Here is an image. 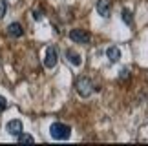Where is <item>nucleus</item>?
Here are the masks:
<instances>
[{
	"mask_svg": "<svg viewBox=\"0 0 148 146\" xmlns=\"http://www.w3.org/2000/svg\"><path fill=\"white\" fill-rule=\"evenodd\" d=\"M75 89L81 97H90V95L95 91V86H93V82H92L90 77L81 75V77H77V81H75Z\"/></svg>",
	"mask_w": 148,
	"mask_h": 146,
	"instance_id": "2",
	"label": "nucleus"
},
{
	"mask_svg": "<svg viewBox=\"0 0 148 146\" xmlns=\"http://www.w3.org/2000/svg\"><path fill=\"white\" fill-rule=\"evenodd\" d=\"M128 77V70H123L121 71V78H126Z\"/></svg>",
	"mask_w": 148,
	"mask_h": 146,
	"instance_id": "15",
	"label": "nucleus"
},
{
	"mask_svg": "<svg viewBox=\"0 0 148 146\" xmlns=\"http://www.w3.org/2000/svg\"><path fill=\"white\" fill-rule=\"evenodd\" d=\"M5 13H8V4H5V0H0V20L5 16Z\"/></svg>",
	"mask_w": 148,
	"mask_h": 146,
	"instance_id": "12",
	"label": "nucleus"
},
{
	"mask_svg": "<svg viewBox=\"0 0 148 146\" xmlns=\"http://www.w3.org/2000/svg\"><path fill=\"white\" fill-rule=\"evenodd\" d=\"M16 139H18V143L20 144H31V143H35V139H33V135H29V133H18L16 135Z\"/></svg>",
	"mask_w": 148,
	"mask_h": 146,
	"instance_id": "10",
	"label": "nucleus"
},
{
	"mask_svg": "<svg viewBox=\"0 0 148 146\" xmlns=\"http://www.w3.org/2000/svg\"><path fill=\"white\" fill-rule=\"evenodd\" d=\"M42 16H44L42 9H35V11H33V18H35V20H42Z\"/></svg>",
	"mask_w": 148,
	"mask_h": 146,
	"instance_id": "13",
	"label": "nucleus"
},
{
	"mask_svg": "<svg viewBox=\"0 0 148 146\" xmlns=\"http://www.w3.org/2000/svg\"><path fill=\"white\" fill-rule=\"evenodd\" d=\"M106 57L110 59V62H119V59H121V49L117 46H110L106 49Z\"/></svg>",
	"mask_w": 148,
	"mask_h": 146,
	"instance_id": "9",
	"label": "nucleus"
},
{
	"mask_svg": "<svg viewBox=\"0 0 148 146\" xmlns=\"http://www.w3.org/2000/svg\"><path fill=\"white\" fill-rule=\"evenodd\" d=\"M97 13L102 16V18H108L112 15V2L110 0H97V5H95Z\"/></svg>",
	"mask_w": 148,
	"mask_h": 146,
	"instance_id": "5",
	"label": "nucleus"
},
{
	"mask_svg": "<svg viewBox=\"0 0 148 146\" xmlns=\"http://www.w3.org/2000/svg\"><path fill=\"white\" fill-rule=\"evenodd\" d=\"M5 132H8L9 135L16 137L18 133H22V121H18V119H11V121H8V124H5Z\"/></svg>",
	"mask_w": 148,
	"mask_h": 146,
	"instance_id": "6",
	"label": "nucleus"
},
{
	"mask_svg": "<svg viewBox=\"0 0 148 146\" xmlns=\"http://www.w3.org/2000/svg\"><path fill=\"white\" fill-rule=\"evenodd\" d=\"M49 135L55 141H68L71 135V128L68 124H64V122H53L49 126Z\"/></svg>",
	"mask_w": 148,
	"mask_h": 146,
	"instance_id": "1",
	"label": "nucleus"
},
{
	"mask_svg": "<svg viewBox=\"0 0 148 146\" xmlns=\"http://www.w3.org/2000/svg\"><path fill=\"white\" fill-rule=\"evenodd\" d=\"M5 108H8V100H5V97H2V95H0V113H2Z\"/></svg>",
	"mask_w": 148,
	"mask_h": 146,
	"instance_id": "14",
	"label": "nucleus"
},
{
	"mask_svg": "<svg viewBox=\"0 0 148 146\" xmlns=\"http://www.w3.org/2000/svg\"><path fill=\"white\" fill-rule=\"evenodd\" d=\"M70 38L75 44H88L92 37H90V33L86 29H79V27H77V29H71L70 31Z\"/></svg>",
	"mask_w": 148,
	"mask_h": 146,
	"instance_id": "3",
	"label": "nucleus"
},
{
	"mask_svg": "<svg viewBox=\"0 0 148 146\" xmlns=\"http://www.w3.org/2000/svg\"><path fill=\"white\" fill-rule=\"evenodd\" d=\"M66 59H68V62L70 64H73L75 68H79V66L82 64V59H81V55H79L75 49H66Z\"/></svg>",
	"mask_w": 148,
	"mask_h": 146,
	"instance_id": "8",
	"label": "nucleus"
},
{
	"mask_svg": "<svg viewBox=\"0 0 148 146\" xmlns=\"http://www.w3.org/2000/svg\"><path fill=\"white\" fill-rule=\"evenodd\" d=\"M57 60H59V55H57V49L53 46H49L46 49V55H44V68L53 70L57 66Z\"/></svg>",
	"mask_w": 148,
	"mask_h": 146,
	"instance_id": "4",
	"label": "nucleus"
},
{
	"mask_svg": "<svg viewBox=\"0 0 148 146\" xmlns=\"http://www.w3.org/2000/svg\"><path fill=\"white\" fill-rule=\"evenodd\" d=\"M123 22H124V24H126V26H132L134 24V15H132V11H130V9H123Z\"/></svg>",
	"mask_w": 148,
	"mask_h": 146,
	"instance_id": "11",
	"label": "nucleus"
},
{
	"mask_svg": "<svg viewBox=\"0 0 148 146\" xmlns=\"http://www.w3.org/2000/svg\"><path fill=\"white\" fill-rule=\"evenodd\" d=\"M24 35V29H22V24H18V22H11V24L8 26V37L11 38H18Z\"/></svg>",
	"mask_w": 148,
	"mask_h": 146,
	"instance_id": "7",
	"label": "nucleus"
}]
</instances>
